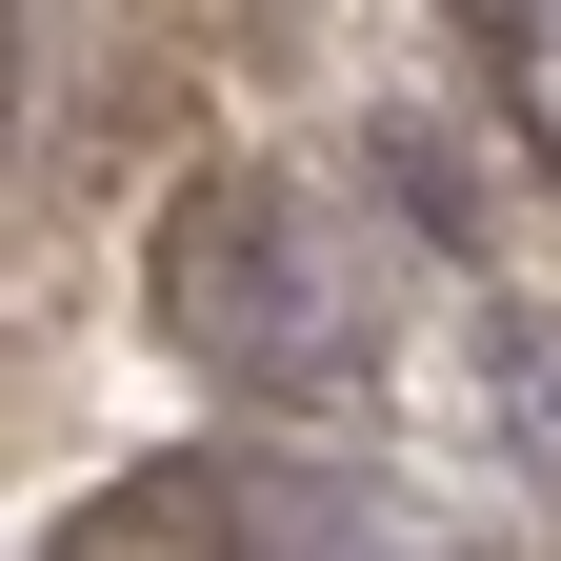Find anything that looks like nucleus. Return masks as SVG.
I'll use <instances>...</instances> for the list:
<instances>
[{
	"label": "nucleus",
	"mask_w": 561,
	"mask_h": 561,
	"mask_svg": "<svg viewBox=\"0 0 561 561\" xmlns=\"http://www.w3.org/2000/svg\"><path fill=\"white\" fill-rule=\"evenodd\" d=\"M401 561H481V541H401Z\"/></svg>",
	"instance_id": "3"
},
{
	"label": "nucleus",
	"mask_w": 561,
	"mask_h": 561,
	"mask_svg": "<svg viewBox=\"0 0 561 561\" xmlns=\"http://www.w3.org/2000/svg\"><path fill=\"white\" fill-rule=\"evenodd\" d=\"M221 561H401V541H381V502L341 461H241L221 481Z\"/></svg>",
	"instance_id": "2"
},
{
	"label": "nucleus",
	"mask_w": 561,
	"mask_h": 561,
	"mask_svg": "<svg viewBox=\"0 0 561 561\" xmlns=\"http://www.w3.org/2000/svg\"><path fill=\"white\" fill-rule=\"evenodd\" d=\"M161 321L201 341V362L280 381V401H321V381H362V362H381V321L341 341V301L301 280V221H280V181H261V161H201V181L161 201Z\"/></svg>",
	"instance_id": "1"
}]
</instances>
